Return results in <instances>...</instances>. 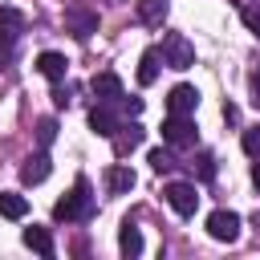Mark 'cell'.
<instances>
[{"mask_svg":"<svg viewBox=\"0 0 260 260\" xmlns=\"http://www.w3.org/2000/svg\"><path fill=\"white\" fill-rule=\"evenodd\" d=\"M89 215H93V191H89L85 179H77L73 191L53 203V219H61V223H81V219H89Z\"/></svg>","mask_w":260,"mask_h":260,"instance_id":"obj_1","label":"cell"},{"mask_svg":"<svg viewBox=\"0 0 260 260\" xmlns=\"http://www.w3.org/2000/svg\"><path fill=\"white\" fill-rule=\"evenodd\" d=\"M158 61L167 65V69H191L195 65V45L183 37V32H167L162 37V45H158Z\"/></svg>","mask_w":260,"mask_h":260,"instance_id":"obj_2","label":"cell"},{"mask_svg":"<svg viewBox=\"0 0 260 260\" xmlns=\"http://www.w3.org/2000/svg\"><path fill=\"white\" fill-rule=\"evenodd\" d=\"M162 142L175 146V150H195L199 146V130H195L191 114H171L162 122Z\"/></svg>","mask_w":260,"mask_h":260,"instance_id":"obj_3","label":"cell"},{"mask_svg":"<svg viewBox=\"0 0 260 260\" xmlns=\"http://www.w3.org/2000/svg\"><path fill=\"white\" fill-rule=\"evenodd\" d=\"M65 28L77 37V41H85V37H93L98 32V8H89V4H69L65 8Z\"/></svg>","mask_w":260,"mask_h":260,"instance_id":"obj_4","label":"cell"},{"mask_svg":"<svg viewBox=\"0 0 260 260\" xmlns=\"http://www.w3.org/2000/svg\"><path fill=\"white\" fill-rule=\"evenodd\" d=\"M162 195H167V203H171L179 215H195V207H199V191H195V183L175 179V183L162 187Z\"/></svg>","mask_w":260,"mask_h":260,"instance_id":"obj_5","label":"cell"},{"mask_svg":"<svg viewBox=\"0 0 260 260\" xmlns=\"http://www.w3.org/2000/svg\"><path fill=\"white\" fill-rule=\"evenodd\" d=\"M207 236L211 240H219V244H236L240 240V215L236 211H211L207 215Z\"/></svg>","mask_w":260,"mask_h":260,"instance_id":"obj_6","label":"cell"},{"mask_svg":"<svg viewBox=\"0 0 260 260\" xmlns=\"http://www.w3.org/2000/svg\"><path fill=\"white\" fill-rule=\"evenodd\" d=\"M89 89H93V98H98V102H110V106H118V102L126 98V89H122L118 73H93Z\"/></svg>","mask_w":260,"mask_h":260,"instance_id":"obj_7","label":"cell"},{"mask_svg":"<svg viewBox=\"0 0 260 260\" xmlns=\"http://www.w3.org/2000/svg\"><path fill=\"white\" fill-rule=\"evenodd\" d=\"M142 138H146V130L138 126V122H122L114 134H110V142H114V154L122 158V154H130L134 146H142Z\"/></svg>","mask_w":260,"mask_h":260,"instance_id":"obj_8","label":"cell"},{"mask_svg":"<svg viewBox=\"0 0 260 260\" xmlns=\"http://www.w3.org/2000/svg\"><path fill=\"white\" fill-rule=\"evenodd\" d=\"M118 126H122V118L114 114V106H110V102H98V106L89 110V130H93V134L110 138V134H114Z\"/></svg>","mask_w":260,"mask_h":260,"instance_id":"obj_9","label":"cell"},{"mask_svg":"<svg viewBox=\"0 0 260 260\" xmlns=\"http://www.w3.org/2000/svg\"><path fill=\"white\" fill-rule=\"evenodd\" d=\"M49 171H53L49 154H45V150H37V154H28V158H24V167H20V183L37 187V183H45V179H49Z\"/></svg>","mask_w":260,"mask_h":260,"instance_id":"obj_10","label":"cell"},{"mask_svg":"<svg viewBox=\"0 0 260 260\" xmlns=\"http://www.w3.org/2000/svg\"><path fill=\"white\" fill-rule=\"evenodd\" d=\"M134 183H138V175H134L126 162H114V167L106 171V191H110V195H130Z\"/></svg>","mask_w":260,"mask_h":260,"instance_id":"obj_11","label":"cell"},{"mask_svg":"<svg viewBox=\"0 0 260 260\" xmlns=\"http://www.w3.org/2000/svg\"><path fill=\"white\" fill-rule=\"evenodd\" d=\"M195 106H199V89L195 85H175L167 93V110L171 114H195Z\"/></svg>","mask_w":260,"mask_h":260,"instance_id":"obj_12","label":"cell"},{"mask_svg":"<svg viewBox=\"0 0 260 260\" xmlns=\"http://www.w3.org/2000/svg\"><path fill=\"white\" fill-rule=\"evenodd\" d=\"M24 244L37 252V256H45V260H53L57 256V248H53V236H49V228H24Z\"/></svg>","mask_w":260,"mask_h":260,"instance_id":"obj_13","label":"cell"},{"mask_svg":"<svg viewBox=\"0 0 260 260\" xmlns=\"http://www.w3.org/2000/svg\"><path fill=\"white\" fill-rule=\"evenodd\" d=\"M37 69H41L49 81H61V77H65V69H69V61H65L61 53H53V49H49V53H41V57H37Z\"/></svg>","mask_w":260,"mask_h":260,"instance_id":"obj_14","label":"cell"},{"mask_svg":"<svg viewBox=\"0 0 260 260\" xmlns=\"http://www.w3.org/2000/svg\"><path fill=\"white\" fill-rule=\"evenodd\" d=\"M171 12V0H138V20L142 24H162Z\"/></svg>","mask_w":260,"mask_h":260,"instance_id":"obj_15","label":"cell"},{"mask_svg":"<svg viewBox=\"0 0 260 260\" xmlns=\"http://www.w3.org/2000/svg\"><path fill=\"white\" fill-rule=\"evenodd\" d=\"M118 248H122V256H142V232L126 219L122 223V232H118Z\"/></svg>","mask_w":260,"mask_h":260,"instance_id":"obj_16","label":"cell"},{"mask_svg":"<svg viewBox=\"0 0 260 260\" xmlns=\"http://www.w3.org/2000/svg\"><path fill=\"white\" fill-rule=\"evenodd\" d=\"M0 215L4 219H24L28 215V199L24 195H12V191H0Z\"/></svg>","mask_w":260,"mask_h":260,"instance_id":"obj_17","label":"cell"},{"mask_svg":"<svg viewBox=\"0 0 260 260\" xmlns=\"http://www.w3.org/2000/svg\"><path fill=\"white\" fill-rule=\"evenodd\" d=\"M158 81V49H146L138 61V85H154Z\"/></svg>","mask_w":260,"mask_h":260,"instance_id":"obj_18","label":"cell"},{"mask_svg":"<svg viewBox=\"0 0 260 260\" xmlns=\"http://www.w3.org/2000/svg\"><path fill=\"white\" fill-rule=\"evenodd\" d=\"M150 167H154L158 175L175 171V167H179V158H175V146H154V150H150Z\"/></svg>","mask_w":260,"mask_h":260,"instance_id":"obj_19","label":"cell"},{"mask_svg":"<svg viewBox=\"0 0 260 260\" xmlns=\"http://www.w3.org/2000/svg\"><path fill=\"white\" fill-rule=\"evenodd\" d=\"M191 171H195L199 183H211V179H215V158H211L207 150H199V154L191 158Z\"/></svg>","mask_w":260,"mask_h":260,"instance_id":"obj_20","label":"cell"},{"mask_svg":"<svg viewBox=\"0 0 260 260\" xmlns=\"http://www.w3.org/2000/svg\"><path fill=\"white\" fill-rule=\"evenodd\" d=\"M240 20L248 24V32H252V37H260V0L240 4Z\"/></svg>","mask_w":260,"mask_h":260,"instance_id":"obj_21","label":"cell"},{"mask_svg":"<svg viewBox=\"0 0 260 260\" xmlns=\"http://www.w3.org/2000/svg\"><path fill=\"white\" fill-rule=\"evenodd\" d=\"M16 37H20V32H8V28H0V69L12 61V53H16Z\"/></svg>","mask_w":260,"mask_h":260,"instance_id":"obj_22","label":"cell"},{"mask_svg":"<svg viewBox=\"0 0 260 260\" xmlns=\"http://www.w3.org/2000/svg\"><path fill=\"white\" fill-rule=\"evenodd\" d=\"M53 102H57V110H69L73 106V85H65V77L53 81Z\"/></svg>","mask_w":260,"mask_h":260,"instance_id":"obj_23","label":"cell"},{"mask_svg":"<svg viewBox=\"0 0 260 260\" xmlns=\"http://www.w3.org/2000/svg\"><path fill=\"white\" fill-rule=\"evenodd\" d=\"M53 138H57V122H53V118H41V122H37V142H41V150L53 146Z\"/></svg>","mask_w":260,"mask_h":260,"instance_id":"obj_24","label":"cell"},{"mask_svg":"<svg viewBox=\"0 0 260 260\" xmlns=\"http://www.w3.org/2000/svg\"><path fill=\"white\" fill-rule=\"evenodd\" d=\"M0 28H8V32H24V16H20L16 8H0Z\"/></svg>","mask_w":260,"mask_h":260,"instance_id":"obj_25","label":"cell"},{"mask_svg":"<svg viewBox=\"0 0 260 260\" xmlns=\"http://www.w3.org/2000/svg\"><path fill=\"white\" fill-rule=\"evenodd\" d=\"M244 150H248L252 158H260V126H248V130H244Z\"/></svg>","mask_w":260,"mask_h":260,"instance_id":"obj_26","label":"cell"},{"mask_svg":"<svg viewBox=\"0 0 260 260\" xmlns=\"http://www.w3.org/2000/svg\"><path fill=\"white\" fill-rule=\"evenodd\" d=\"M118 106H122V114H130V118H138V114H142V98H122Z\"/></svg>","mask_w":260,"mask_h":260,"instance_id":"obj_27","label":"cell"},{"mask_svg":"<svg viewBox=\"0 0 260 260\" xmlns=\"http://www.w3.org/2000/svg\"><path fill=\"white\" fill-rule=\"evenodd\" d=\"M252 102H256V106H260V69H256V73H252Z\"/></svg>","mask_w":260,"mask_h":260,"instance_id":"obj_28","label":"cell"},{"mask_svg":"<svg viewBox=\"0 0 260 260\" xmlns=\"http://www.w3.org/2000/svg\"><path fill=\"white\" fill-rule=\"evenodd\" d=\"M252 183H256V187H260V158H256V162H252Z\"/></svg>","mask_w":260,"mask_h":260,"instance_id":"obj_29","label":"cell"}]
</instances>
